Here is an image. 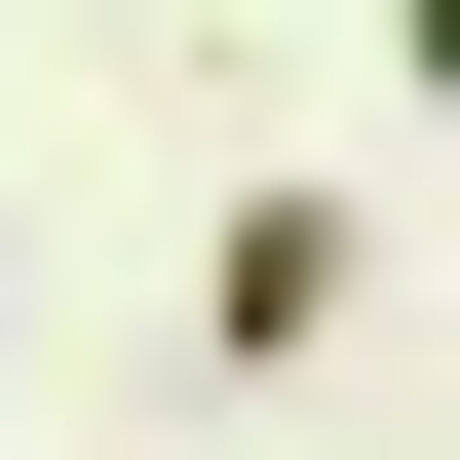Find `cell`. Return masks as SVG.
Returning a JSON list of instances; mask_svg holds the SVG:
<instances>
[{
	"label": "cell",
	"instance_id": "cell-1",
	"mask_svg": "<svg viewBox=\"0 0 460 460\" xmlns=\"http://www.w3.org/2000/svg\"><path fill=\"white\" fill-rule=\"evenodd\" d=\"M345 269H384V230H345V192H230V230H192V345H230V384H269V345H345Z\"/></svg>",
	"mask_w": 460,
	"mask_h": 460
}]
</instances>
